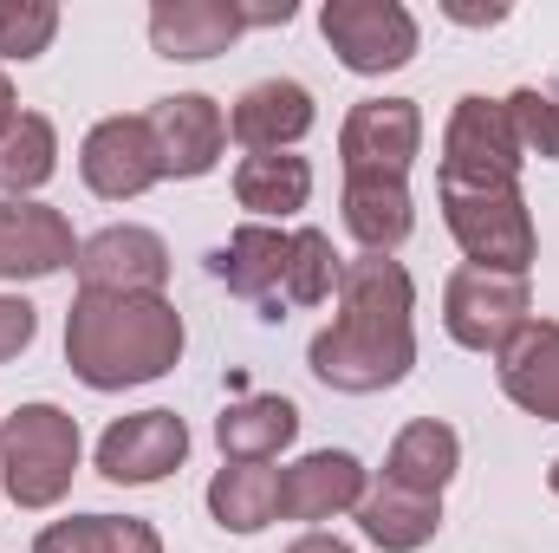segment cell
<instances>
[{
  "label": "cell",
  "mask_w": 559,
  "mask_h": 553,
  "mask_svg": "<svg viewBox=\"0 0 559 553\" xmlns=\"http://www.w3.org/2000/svg\"><path fill=\"white\" fill-rule=\"evenodd\" d=\"M442 222H449L455 248L468 255V268L527 274L540 255L521 183H442Z\"/></svg>",
  "instance_id": "obj_4"
},
{
  "label": "cell",
  "mask_w": 559,
  "mask_h": 553,
  "mask_svg": "<svg viewBox=\"0 0 559 553\" xmlns=\"http://www.w3.org/2000/svg\"><path fill=\"white\" fill-rule=\"evenodd\" d=\"M417 286L411 274L391 261V255H358L345 261L338 280V319L312 339L306 365L325 391H345V398H371V391H391L411 378L417 365Z\"/></svg>",
  "instance_id": "obj_1"
},
{
  "label": "cell",
  "mask_w": 559,
  "mask_h": 553,
  "mask_svg": "<svg viewBox=\"0 0 559 553\" xmlns=\"http://www.w3.org/2000/svg\"><path fill=\"white\" fill-rule=\"evenodd\" d=\"M365 489H371V475L352 449H312L293 469H280V515L286 521H332V515L358 508Z\"/></svg>",
  "instance_id": "obj_14"
},
{
  "label": "cell",
  "mask_w": 559,
  "mask_h": 553,
  "mask_svg": "<svg viewBox=\"0 0 559 553\" xmlns=\"http://www.w3.org/2000/svg\"><path fill=\"white\" fill-rule=\"evenodd\" d=\"M209 515L228 534H261L280 515V469L267 462H222L209 482Z\"/></svg>",
  "instance_id": "obj_24"
},
{
  "label": "cell",
  "mask_w": 559,
  "mask_h": 553,
  "mask_svg": "<svg viewBox=\"0 0 559 553\" xmlns=\"http://www.w3.org/2000/svg\"><path fill=\"white\" fill-rule=\"evenodd\" d=\"M293 13H299L293 0H241V20H248V26H286Z\"/></svg>",
  "instance_id": "obj_31"
},
{
  "label": "cell",
  "mask_w": 559,
  "mask_h": 553,
  "mask_svg": "<svg viewBox=\"0 0 559 553\" xmlns=\"http://www.w3.org/2000/svg\"><path fill=\"white\" fill-rule=\"evenodd\" d=\"M182 456H189V423L176 411L118 416V423L98 436V475L118 482V489H150V482H163L169 469H182Z\"/></svg>",
  "instance_id": "obj_10"
},
{
  "label": "cell",
  "mask_w": 559,
  "mask_h": 553,
  "mask_svg": "<svg viewBox=\"0 0 559 553\" xmlns=\"http://www.w3.org/2000/svg\"><path fill=\"white\" fill-rule=\"evenodd\" d=\"M52 169H59V131H52V118L20 111V118L0 131V196L26 202Z\"/></svg>",
  "instance_id": "obj_26"
},
{
  "label": "cell",
  "mask_w": 559,
  "mask_h": 553,
  "mask_svg": "<svg viewBox=\"0 0 559 553\" xmlns=\"http://www.w3.org/2000/svg\"><path fill=\"white\" fill-rule=\"evenodd\" d=\"M352 515H358L365 541L384 548V553H417L442 528V502L436 495H417V489H397V482H371Z\"/></svg>",
  "instance_id": "obj_19"
},
{
  "label": "cell",
  "mask_w": 559,
  "mask_h": 553,
  "mask_svg": "<svg viewBox=\"0 0 559 553\" xmlns=\"http://www.w3.org/2000/svg\"><path fill=\"white\" fill-rule=\"evenodd\" d=\"M534 319L527 274H495V268H455L442 286V326L462 352H501L521 326Z\"/></svg>",
  "instance_id": "obj_6"
},
{
  "label": "cell",
  "mask_w": 559,
  "mask_h": 553,
  "mask_svg": "<svg viewBox=\"0 0 559 553\" xmlns=\"http://www.w3.org/2000/svg\"><path fill=\"white\" fill-rule=\"evenodd\" d=\"M59 268H79L72 222L52 202H13L0 196V280H46Z\"/></svg>",
  "instance_id": "obj_13"
},
{
  "label": "cell",
  "mask_w": 559,
  "mask_h": 553,
  "mask_svg": "<svg viewBox=\"0 0 559 553\" xmlns=\"http://www.w3.org/2000/svg\"><path fill=\"white\" fill-rule=\"evenodd\" d=\"M79 475V416L59 404H20L0 416V489L13 508L66 502Z\"/></svg>",
  "instance_id": "obj_3"
},
{
  "label": "cell",
  "mask_w": 559,
  "mask_h": 553,
  "mask_svg": "<svg viewBox=\"0 0 559 553\" xmlns=\"http://www.w3.org/2000/svg\"><path fill=\"white\" fill-rule=\"evenodd\" d=\"M319 33L338 52V66L358 79H384L417 59V20L397 0H325Z\"/></svg>",
  "instance_id": "obj_5"
},
{
  "label": "cell",
  "mask_w": 559,
  "mask_h": 553,
  "mask_svg": "<svg viewBox=\"0 0 559 553\" xmlns=\"http://www.w3.org/2000/svg\"><path fill=\"white\" fill-rule=\"evenodd\" d=\"M547 489H554V495H559V456H554V469H547Z\"/></svg>",
  "instance_id": "obj_35"
},
{
  "label": "cell",
  "mask_w": 559,
  "mask_h": 553,
  "mask_svg": "<svg viewBox=\"0 0 559 553\" xmlns=\"http://www.w3.org/2000/svg\"><path fill=\"white\" fill-rule=\"evenodd\" d=\"M312 92L299 85V79H261V85H248L241 98H235V111H228V131L241 138V150L254 156V150H293V143L312 131Z\"/></svg>",
  "instance_id": "obj_18"
},
{
  "label": "cell",
  "mask_w": 559,
  "mask_h": 553,
  "mask_svg": "<svg viewBox=\"0 0 559 553\" xmlns=\"http://www.w3.org/2000/svg\"><path fill=\"white\" fill-rule=\"evenodd\" d=\"M286 248H293V235H280L267 222H241L228 235V248L209 255V274L222 280L228 293L267 306V319H280V299H286Z\"/></svg>",
  "instance_id": "obj_16"
},
{
  "label": "cell",
  "mask_w": 559,
  "mask_h": 553,
  "mask_svg": "<svg viewBox=\"0 0 559 553\" xmlns=\"http://www.w3.org/2000/svg\"><path fill=\"white\" fill-rule=\"evenodd\" d=\"M306 196H312V163H306V156L254 150V156H241V169H235V202H241L254 222L306 209Z\"/></svg>",
  "instance_id": "obj_23"
},
{
  "label": "cell",
  "mask_w": 559,
  "mask_h": 553,
  "mask_svg": "<svg viewBox=\"0 0 559 553\" xmlns=\"http://www.w3.org/2000/svg\"><path fill=\"white\" fill-rule=\"evenodd\" d=\"M501 391L540 423H559V319H527L501 352H495Z\"/></svg>",
  "instance_id": "obj_17"
},
{
  "label": "cell",
  "mask_w": 559,
  "mask_h": 553,
  "mask_svg": "<svg viewBox=\"0 0 559 553\" xmlns=\"http://www.w3.org/2000/svg\"><path fill=\"white\" fill-rule=\"evenodd\" d=\"M455 469H462V436H455L449 423H436V416L404 423L397 443H391V456H384V482L417 489V495H436V502H442V489L455 482Z\"/></svg>",
  "instance_id": "obj_21"
},
{
  "label": "cell",
  "mask_w": 559,
  "mask_h": 553,
  "mask_svg": "<svg viewBox=\"0 0 559 553\" xmlns=\"http://www.w3.org/2000/svg\"><path fill=\"white\" fill-rule=\"evenodd\" d=\"M182 358V313L163 293H79L66 313V365L92 391L156 385Z\"/></svg>",
  "instance_id": "obj_2"
},
{
  "label": "cell",
  "mask_w": 559,
  "mask_h": 553,
  "mask_svg": "<svg viewBox=\"0 0 559 553\" xmlns=\"http://www.w3.org/2000/svg\"><path fill=\"white\" fill-rule=\"evenodd\" d=\"M143 118H150L156 150H163V176L195 183V176H209V169L222 163V150H228V118H222V105H215V98H202V92L156 98Z\"/></svg>",
  "instance_id": "obj_12"
},
{
  "label": "cell",
  "mask_w": 559,
  "mask_h": 553,
  "mask_svg": "<svg viewBox=\"0 0 559 553\" xmlns=\"http://www.w3.org/2000/svg\"><path fill=\"white\" fill-rule=\"evenodd\" d=\"M33 332H39V313H33L26 299L0 293V365H7V358H20V352L33 345Z\"/></svg>",
  "instance_id": "obj_30"
},
{
  "label": "cell",
  "mask_w": 559,
  "mask_h": 553,
  "mask_svg": "<svg viewBox=\"0 0 559 553\" xmlns=\"http://www.w3.org/2000/svg\"><path fill=\"white\" fill-rule=\"evenodd\" d=\"M286 553H352V548H345L338 534H299V541H293Z\"/></svg>",
  "instance_id": "obj_33"
},
{
  "label": "cell",
  "mask_w": 559,
  "mask_h": 553,
  "mask_svg": "<svg viewBox=\"0 0 559 553\" xmlns=\"http://www.w3.org/2000/svg\"><path fill=\"white\" fill-rule=\"evenodd\" d=\"M20 118V105H13V85H7V72H0V131Z\"/></svg>",
  "instance_id": "obj_34"
},
{
  "label": "cell",
  "mask_w": 559,
  "mask_h": 553,
  "mask_svg": "<svg viewBox=\"0 0 559 553\" xmlns=\"http://www.w3.org/2000/svg\"><path fill=\"white\" fill-rule=\"evenodd\" d=\"M79 176L105 202H131L163 183V150L150 138V118H105L79 143Z\"/></svg>",
  "instance_id": "obj_9"
},
{
  "label": "cell",
  "mask_w": 559,
  "mask_h": 553,
  "mask_svg": "<svg viewBox=\"0 0 559 553\" xmlns=\"http://www.w3.org/2000/svg\"><path fill=\"white\" fill-rule=\"evenodd\" d=\"M169 286V248L156 228L111 222L92 242H79V293H163Z\"/></svg>",
  "instance_id": "obj_11"
},
{
  "label": "cell",
  "mask_w": 559,
  "mask_h": 553,
  "mask_svg": "<svg viewBox=\"0 0 559 553\" xmlns=\"http://www.w3.org/2000/svg\"><path fill=\"white\" fill-rule=\"evenodd\" d=\"M33 553H163V534L138 515H72L52 521Z\"/></svg>",
  "instance_id": "obj_25"
},
{
  "label": "cell",
  "mask_w": 559,
  "mask_h": 553,
  "mask_svg": "<svg viewBox=\"0 0 559 553\" xmlns=\"http://www.w3.org/2000/svg\"><path fill=\"white\" fill-rule=\"evenodd\" d=\"M521 138L508 118V98H455L442 131V183H521Z\"/></svg>",
  "instance_id": "obj_7"
},
{
  "label": "cell",
  "mask_w": 559,
  "mask_h": 553,
  "mask_svg": "<svg viewBox=\"0 0 559 553\" xmlns=\"http://www.w3.org/2000/svg\"><path fill=\"white\" fill-rule=\"evenodd\" d=\"M241 33H248L241 0H156L150 7V46L163 59H182V66L228 52Z\"/></svg>",
  "instance_id": "obj_15"
},
{
  "label": "cell",
  "mask_w": 559,
  "mask_h": 553,
  "mask_svg": "<svg viewBox=\"0 0 559 553\" xmlns=\"http://www.w3.org/2000/svg\"><path fill=\"white\" fill-rule=\"evenodd\" d=\"M345 228L365 255H391L417 228V202L391 176H345Z\"/></svg>",
  "instance_id": "obj_20"
},
{
  "label": "cell",
  "mask_w": 559,
  "mask_h": 553,
  "mask_svg": "<svg viewBox=\"0 0 559 553\" xmlns=\"http://www.w3.org/2000/svg\"><path fill=\"white\" fill-rule=\"evenodd\" d=\"M293 436H299V411H293V398H274V391L235 398L215 416V443L228 462H274Z\"/></svg>",
  "instance_id": "obj_22"
},
{
  "label": "cell",
  "mask_w": 559,
  "mask_h": 553,
  "mask_svg": "<svg viewBox=\"0 0 559 553\" xmlns=\"http://www.w3.org/2000/svg\"><path fill=\"white\" fill-rule=\"evenodd\" d=\"M449 20H462V26H495V20H508V7H449Z\"/></svg>",
  "instance_id": "obj_32"
},
{
  "label": "cell",
  "mask_w": 559,
  "mask_h": 553,
  "mask_svg": "<svg viewBox=\"0 0 559 553\" xmlns=\"http://www.w3.org/2000/svg\"><path fill=\"white\" fill-rule=\"evenodd\" d=\"M338 280H345V261H338L332 235L325 228H293V248H286V299L293 306H319V299L338 293Z\"/></svg>",
  "instance_id": "obj_27"
},
{
  "label": "cell",
  "mask_w": 559,
  "mask_h": 553,
  "mask_svg": "<svg viewBox=\"0 0 559 553\" xmlns=\"http://www.w3.org/2000/svg\"><path fill=\"white\" fill-rule=\"evenodd\" d=\"M59 33L52 0H0V59H39Z\"/></svg>",
  "instance_id": "obj_29"
},
{
  "label": "cell",
  "mask_w": 559,
  "mask_h": 553,
  "mask_svg": "<svg viewBox=\"0 0 559 553\" xmlns=\"http://www.w3.org/2000/svg\"><path fill=\"white\" fill-rule=\"evenodd\" d=\"M508 118H514L521 156H547V163H559V79H547V85H521V92L508 98Z\"/></svg>",
  "instance_id": "obj_28"
},
{
  "label": "cell",
  "mask_w": 559,
  "mask_h": 553,
  "mask_svg": "<svg viewBox=\"0 0 559 553\" xmlns=\"http://www.w3.org/2000/svg\"><path fill=\"white\" fill-rule=\"evenodd\" d=\"M423 150V111L417 98H358L338 125V163L345 176H391L404 183V169Z\"/></svg>",
  "instance_id": "obj_8"
}]
</instances>
